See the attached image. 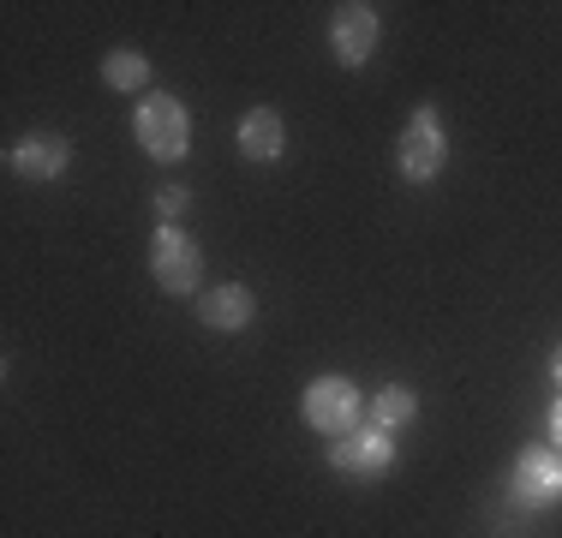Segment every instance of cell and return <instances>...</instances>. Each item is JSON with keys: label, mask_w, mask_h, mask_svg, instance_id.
<instances>
[{"label": "cell", "mask_w": 562, "mask_h": 538, "mask_svg": "<svg viewBox=\"0 0 562 538\" xmlns=\"http://www.w3.org/2000/svg\"><path fill=\"white\" fill-rule=\"evenodd\" d=\"M132 138L150 161H180L192 150V114L168 90H144V102L132 108Z\"/></svg>", "instance_id": "6da1fadb"}, {"label": "cell", "mask_w": 562, "mask_h": 538, "mask_svg": "<svg viewBox=\"0 0 562 538\" xmlns=\"http://www.w3.org/2000/svg\"><path fill=\"white\" fill-rule=\"evenodd\" d=\"M329 467H336L341 479H359V484L390 479V467H395V430H378V425L347 430V437L329 442Z\"/></svg>", "instance_id": "5b68a950"}, {"label": "cell", "mask_w": 562, "mask_h": 538, "mask_svg": "<svg viewBox=\"0 0 562 538\" xmlns=\"http://www.w3.org/2000/svg\"><path fill=\"white\" fill-rule=\"evenodd\" d=\"M186 204H192V192H186V186H162V192H156V215H162V227H180Z\"/></svg>", "instance_id": "4fadbf2b"}, {"label": "cell", "mask_w": 562, "mask_h": 538, "mask_svg": "<svg viewBox=\"0 0 562 538\" xmlns=\"http://www.w3.org/2000/svg\"><path fill=\"white\" fill-rule=\"evenodd\" d=\"M359 413H366V395H359V383L353 377H341V371H324V377H312L305 383V395H300V419L317 430V437H347V430H359Z\"/></svg>", "instance_id": "7a4b0ae2"}, {"label": "cell", "mask_w": 562, "mask_h": 538, "mask_svg": "<svg viewBox=\"0 0 562 538\" xmlns=\"http://www.w3.org/2000/svg\"><path fill=\"white\" fill-rule=\"evenodd\" d=\"M102 85L120 90V97H132V90L150 85V60H144L138 48H109L102 54Z\"/></svg>", "instance_id": "7c38bea8"}, {"label": "cell", "mask_w": 562, "mask_h": 538, "mask_svg": "<svg viewBox=\"0 0 562 538\" xmlns=\"http://www.w3.org/2000/svg\"><path fill=\"white\" fill-rule=\"evenodd\" d=\"M281 150H288V126H281L276 108H251L246 120H239V156L258 161V168H270V161H281Z\"/></svg>", "instance_id": "30bf717a"}, {"label": "cell", "mask_w": 562, "mask_h": 538, "mask_svg": "<svg viewBox=\"0 0 562 538\" xmlns=\"http://www.w3.org/2000/svg\"><path fill=\"white\" fill-rule=\"evenodd\" d=\"M551 442H557V455H562V401L551 407Z\"/></svg>", "instance_id": "5bb4252c"}, {"label": "cell", "mask_w": 562, "mask_h": 538, "mask_svg": "<svg viewBox=\"0 0 562 538\" xmlns=\"http://www.w3.org/2000/svg\"><path fill=\"white\" fill-rule=\"evenodd\" d=\"M378 7H366V0H347V7H336V19H329V54L347 66V72H359V66L378 54Z\"/></svg>", "instance_id": "8992f818"}, {"label": "cell", "mask_w": 562, "mask_h": 538, "mask_svg": "<svg viewBox=\"0 0 562 538\" xmlns=\"http://www.w3.org/2000/svg\"><path fill=\"white\" fill-rule=\"evenodd\" d=\"M508 491H515V503H527V508L562 503V455L557 449H527L515 461V473H508Z\"/></svg>", "instance_id": "ba28073f"}, {"label": "cell", "mask_w": 562, "mask_h": 538, "mask_svg": "<svg viewBox=\"0 0 562 538\" xmlns=\"http://www.w3.org/2000/svg\"><path fill=\"white\" fill-rule=\"evenodd\" d=\"M419 419V395H413L407 383H383L378 395H371V425L378 430H401Z\"/></svg>", "instance_id": "8fae6325"}, {"label": "cell", "mask_w": 562, "mask_h": 538, "mask_svg": "<svg viewBox=\"0 0 562 538\" xmlns=\"http://www.w3.org/2000/svg\"><path fill=\"white\" fill-rule=\"evenodd\" d=\"M150 276L162 293H173V300H198V288H204V251H198V239L186 234V227H156Z\"/></svg>", "instance_id": "277c9868"}, {"label": "cell", "mask_w": 562, "mask_h": 538, "mask_svg": "<svg viewBox=\"0 0 562 538\" xmlns=\"http://www.w3.org/2000/svg\"><path fill=\"white\" fill-rule=\"evenodd\" d=\"M251 317H258V300H251L246 281H222V288H210L204 300H198V323L216 335H239L251 329Z\"/></svg>", "instance_id": "9c48e42d"}, {"label": "cell", "mask_w": 562, "mask_h": 538, "mask_svg": "<svg viewBox=\"0 0 562 538\" xmlns=\"http://www.w3.org/2000/svg\"><path fill=\"white\" fill-rule=\"evenodd\" d=\"M449 161V132H443V114L431 102H419L401 126V144H395V168L407 186H431Z\"/></svg>", "instance_id": "3957f363"}, {"label": "cell", "mask_w": 562, "mask_h": 538, "mask_svg": "<svg viewBox=\"0 0 562 538\" xmlns=\"http://www.w3.org/2000/svg\"><path fill=\"white\" fill-rule=\"evenodd\" d=\"M551 377H557V383H562V347H557V354H551Z\"/></svg>", "instance_id": "9a60e30c"}, {"label": "cell", "mask_w": 562, "mask_h": 538, "mask_svg": "<svg viewBox=\"0 0 562 538\" xmlns=\"http://www.w3.org/2000/svg\"><path fill=\"white\" fill-rule=\"evenodd\" d=\"M7 168L19 173V180H60L66 168H72V138L66 132H31V138H19L7 150Z\"/></svg>", "instance_id": "52a82bcc"}]
</instances>
